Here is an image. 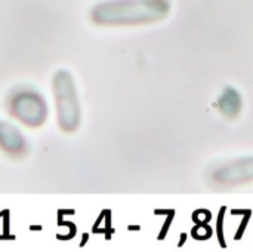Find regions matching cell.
<instances>
[{
	"instance_id": "1",
	"label": "cell",
	"mask_w": 253,
	"mask_h": 252,
	"mask_svg": "<svg viewBox=\"0 0 253 252\" xmlns=\"http://www.w3.org/2000/svg\"><path fill=\"white\" fill-rule=\"evenodd\" d=\"M169 12L168 0H102L90 9V19L102 27H130L163 21Z\"/></svg>"
},
{
	"instance_id": "2",
	"label": "cell",
	"mask_w": 253,
	"mask_h": 252,
	"mask_svg": "<svg viewBox=\"0 0 253 252\" xmlns=\"http://www.w3.org/2000/svg\"><path fill=\"white\" fill-rule=\"evenodd\" d=\"M52 92L59 129L67 134L76 132L82 123V105L74 77L68 70L61 68L53 74Z\"/></svg>"
},
{
	"instance_id": "3",
	"label": "cell",
	"mask_w": 253,
	"mask_h": 252,
	"mask_svg": "<svg viewBox=\"0 0 253 252\" xmlns=\"http://www.w3.org/2000/svg\"><path fill=\"white\" fill-rule=\"evenodd\" d=\"M6 105L10 116L28 128L43 126L49 116V107L43 95L28 86L12 91Z\"/></svg>"
},
{
	"instance_id": "4",
	"label": "cell",
	"mask_w": 253,
	"mask_h": 252,
	"mask_svg": "<svg viewBox=\"0 0 253 252\" xmlns=\"http://www.w3.org/2000/svg\"><path fill=\"white\" fill-rule=\"evenodd\" d=\"M212 181L225 187L253 183V156L239 157L218 165L212 171Z\"/></svg>"
},
{
	"instance_id": "5",
	"label": "cell",
	"mask_w": 253,
	"mask_h": 252,
	"mask_svg": "<svg viewBox=\"0 0 253 252\" xmlns=\"http://www.w3.org/2000/svg\"><path fill=\"white\" fill-rule=\"evenodd\" d=\"M0 150L13 159L27 154L25 137L15 125L6 120H0Z\"/></svg>"
},
{
	"instance_id": "6",
	"label": "cell",
	"mask_w": 253,
	"mask_h": 252,
	"mask_svg": "<svg viewBox=\"0 0 253 252\" xmlns=\"http://www.w3.org/2000/svg\"><path fill=\"white\" fill-rule=\"evenodd\" d=\"M218 110L228 119H236L243 110V98L240 92L231 86L225 88L218 98Z\"/></svg>"
}]
</instances>
